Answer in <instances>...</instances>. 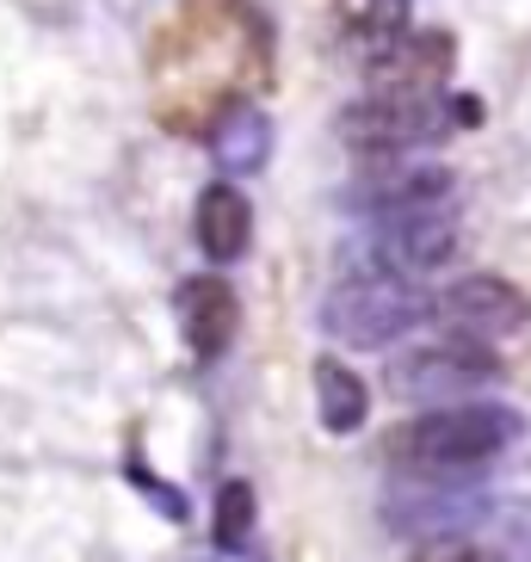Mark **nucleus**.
I'll return each instance as SVG.
<instances>
[{"label":"nucleus","mask_w":531,"mask_h":562,"mask_svg":"<svg viewBox=\"0 0 531 562\" xmlns=\"http://www.w3.org/2000/svg\"><path fill=\"white\" fill-rule=\"evenodd\" d=\"M519 427L526 420L500 402H439V408L396 420L383 432V458L402 476H470L513 446Z\"/></svg>","instance_id":"f257e3e1"},{"label":"nucleus","mask_w":531,"mask_h":562,"mask_svg":"<svg viewBox=\"0 0 531 562\" xmlns=\"http://www.w3.org/2000/svg\"><path fill=\"white\" fill-rule=\"evenodd\" d=\"M432 315V297L420 291L408 272H389V266H352L340 272V284L321 303V328L340 340V347H389L408 328H420Z\"/></svg>","instance_id":"f03ea898"},{"label":"nucleus","mask_w":531,"mask_h":562,"mask_svg":"<svg viewBox=\"0 0 531 562\" xmlns=\"http://www.w3.org/2000/svg\"><path fill=\"white\" fill-rule=\"evenodd\" d=\"M451 124V112L439 105V93H415V87H377L365 100H352L340 112V143L359 161H396V155L420 149Z\"/></svg>","instance_id":"7ed1b4c3"},{"label":"nucleus","mask_w":531,"mask_h":562,"mask_svg":"<svg viewBox=\"0 0 531 562\" xmlns=\"http://www.w3.org/2000/svg\"><path fill=\"white\" fill-rule=\"evenodd\" d=\"M488 383H500V352L488 340H470V334L420 340V347L389 359V390L402 402H464Z\"/></svg>","instance_id":"20e7f679"},{"label":"nucleus","mask_w":531,"mask_h":562,"mask_svg":"<svg viewBox=\"0 0 531 562\" xmlns=\"http://www.w3.org/2000/svg\"><path fill=\"white\" fill-rule=\"evenodd\" d=\"M432 322L445 334H470V340H507L531 322V303L513 279H495V272H470V279L445 284L432 297Z\"/></svg>","instance_id":"39448f33"},{"label":"nucleus","mask_w":531,"mask_h":562,"mask_svg":"<svg viewBox=\"0 0 531 562\" xmlns=\"http://www.w3.org/2000/svg\"><path fill=\"white\" fill-rule=\"evenodd\" d=\"M451 192H457L451 167L396 155V161H377L371 173H359V180L347 186V204L377 216V223H389V216H415V211H445Z\"/></svg>","instance_id":"423d86ee"},{"label":"nucleus","mask_w":531,"mask_h":562,"mask_svg":"<svg viewBox=\"0 0 531 562\" xmlns=\"http://www.w3.org/2000/svg\"><path fill=\"white\" fill-rule=\"evenodd\" d=\"M457 241H464V229H457L451 204L445 211L389 216V223H377V235H371V266H389V272L427 279V272H439V266L457 260Z\"/></svg>","instance_id":"0eeeda50"},{"label":"nucleus","mask_w":531,"mask_h":562,"mask_svg":"<svg viewBox=\"0 0 531 562\" xmlns=\"http://www.w3.org/2000/svg\"><path fill=\"white\" fill-rule=\"evenodd\" d=\"M173 310H180V334H185V347H192V359H204V364L223 359V352L235 347V334H241V297H235L229 279H216V272L185 279Z\"/></svg>","instance_id":"6e6552de"},{"label":"nucleus","mask_w":531,"mask_h":562,"mask_svg":"<svg viewBox=\"0 0 531 562\" xmlns=\"http://www.w3.org/2000/svg\"><path fill=\"white\" fill-rule=\"evenodd\" d=\"M192 235H199V248L211 254L216 266L241 260V254H248V241H253V204H248V192H241L235 180L204 186L199 211H192Z\"/></svg>","instance_id":"1a4fd4ad"},{"label":"nucleus","mask_w":531,"mask_h":562,"mask_svg":"<svg viewBox=\"0 0 531 562\" xmlns=\"http://www.w3.org/2000/svg\"><path fill=\"white\" fill-rule=\"evenodd\" d=\"M451 75V37L445 32H408L383 56H371V81L377 87H415V93H439Z\"/></svg>","instance_id":"9d476101"},{"label":"nucleus","mask_w":531,"mask_h":562,"mask_svg":"<svg viewBox=\"0 0 531 562\" xmlns=\"http://www.w3.org/2000/svg\"><path fill=\"white\" fill-rule=\"evenodd\" d=\"M266 149H272V117L260 112V105H229V112L216 117L211 131V155L216 167L229 173V180H241V173H260L266 167Z\"/></svg>","instance_id":"9b49d317"},{"label":"nucleus","mask_w":531,"mask_h":562,"mask_svg":"<svg viewBox=\"0 0 531 562\" xmlns=\"http://www.w3.org/2000/svg\"><path fill=\"white\" fill-rule=\"evenodd\" d=\"M334 25L359 56H383L396 37L415 32V13H408V0H340Z\"/></svg>","instance_id":"f8f14e48"},{"label":"nucleus","mask_w":531,"mask_h":562,"mask_svg":"<svg viewBox=\"0 0 531 562\" xmlns=\"http://www.w3.org/2000/svg\"><path fill=\"white\" fill-rule=\"evenodd\" d=\"M316 414H321V427H328L334 439L359 432L365 414H371L365 378H359L352 364H340V359H316Z\"/></svg>","instance_id":"ddd939ff"},{"label":"nucleus","mask_w":531,"mask_h":562,"mask_svg":"<svg viewBox=\"0 0 531 562\" xmlns=\"http://www.w3.org/2000/svg\"><path fill=\"white\" fill-rule=\"evenodd\" d=\"M253 519H260V501H253V482L229 476L216 488V507H211V544L216 550H241L253 538Z\"/></svg>","instance_id":"4468645a"},{"label":"nucleus","mask_w":531,"mask_h":562,"mask_svg":"<svg viewBox=\"0 0 531 562\" xmlns=\"http://www.w3.org/2000/svg\"><path fill=\"white\" fill-rule=\"evenodd\" d=\"M482 538H495L500 550L513 562H531V501L513 495V501H488V513H482Z\"/></svg>","instance_id":"2eb2a0df"},{"label":"nucleus","mask_w":531,"mask_h":562,"mask_svg":"<svg viewBox=\"0 0 531 562\" xmlns=\"http://www.w3.org/2000/svg\"><path fill=\"white\" fill-rule=\"evenodd\" d=\"M408 562H513V557L482 531H445V538H420V550Z\"/></svg>","instance_id":"dca6fc26"}]
</instances>
